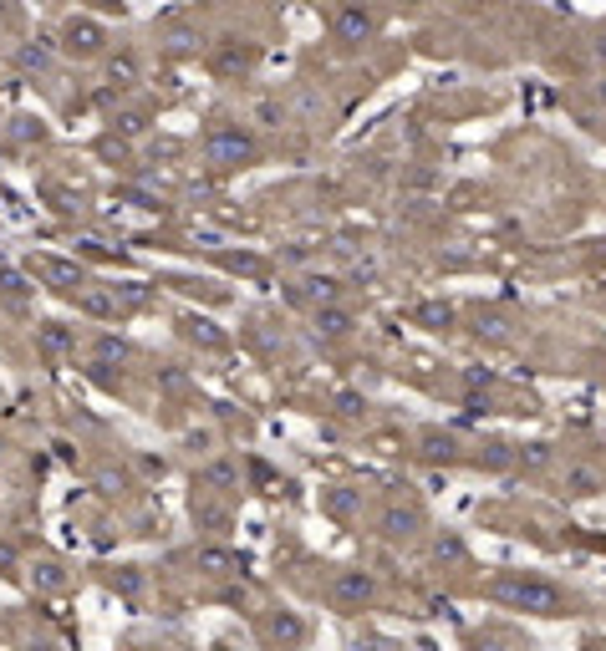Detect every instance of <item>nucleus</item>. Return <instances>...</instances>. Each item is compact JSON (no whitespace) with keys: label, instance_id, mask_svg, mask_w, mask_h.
Masks as SVG:
<instances>
[{"label":"nucleus","instance_id":"1a4fd4ad","mask_svg":"<svg viewBox=\"0 0 606 651\" xmlns=\"http://www.w3.org/2000/svg\"><path fill=\"white\" fill-rule=\"evenodd\" d=\"M316 321H322V326H326V331H347V326H352V321H347V311H322V316H316Z\"/></svg>","mask_w":606,"mask_h":651},{"label":"nucleus","instance_id":"f03ea898","mask_svg":"<svg viewBox=\"0 0 606 651\" xmlns=\"http://www.w3.org/2000/svg\"><path fill=\"white\" fill-rule=\"evenodd\" d=\"M332 31H336V41H342V46H362V41L377 36V11L367 5V0H347V5L336 11Z\"/></svg>","mask_w":606,"mask_h":651},{"label":"nucleus","instance_id":"4468645a","mask_svg":"<svg viewBox=\"0 0 606 651\" xmlns=\"http://www.w3.org/2000/svg\"><path fill=\"white\" fill-rule=\"evenodd\" d=\"M601 97H606V82H601Z\"/></svg>","mask_w":606,"mask_h":651},{"label":"nucleus","instance_id":"9d476101","mask_svg":"<svg viewBox=\"0 0 606 651\" xmlns=\"http://www.w3.org/2000/svg\"><path fill=\"white\" fill-rule=\"evenodd\" d=\"M413 514H387V535H413Z\"/></svg>","mask_w":606,"mask_h":651},{"label":"nucleus","instance_id":"0eeeda50","mask_svg":"<svg viewBox=\"0 0 606 651\" xmlns=\"http://www.w3.org/2000/svg\"><path fill=\"white\" fill-rule=\"evenodd\" d=\"M566 484H571V494H596V473L591 469H571Z\"/></svg>","mask_w":606,"mask_h":651},{"label":"nucleus","instance_id":"6e6552de","mask_svg":"<svg viewBox=\"0 0 606 651\" xmlns=\"http://www.w3.org/2000/svg\"><path fill=\"white\" fill-rule=\"evenodd\" d=\"M46 62H52V46H21V66H36L41 72Z\"/></svg>","mask_w":606,"mask_h":651},{"label":"nucleus","instance_id":"9b49d317","mask_svg":"<svg viewBox=\"0 0 606 651\" xmlns=\"http://www.w3.org/2000/svg\"><path fill=\"white\" fill-rule=\"evenodd\" d=\"M342 596H367V580H362V575H347V580H342Z\"/></svg>","mask_w":606,"mask_h":651},{"label":"nucleus","instance_id":"ddd939ff","mask_svg":"<svg viewBox=\"0 0 606 651\" xmlns=\"http://www.w3.org/2000/svg\"><path fill=\"white\" fill-rule=\"evenodd\" d=\"M398 5H428V0H398Z\"/></svg>","mask_w":606,"mask_h":651},{"label":"nucleus","instance_id":"f8f14e48","mask_svg":"<svg viewBox=\"0 0 606 651\" xmlns=\"http://www.w3.org/2000/svg\"><path fill=\"white\" fill-rule=\"evenodd\" d=\"M596 56H601V62H606V31H601V36H596Z\"/></svg>","mask_w":606,"mask_h":651},{"label":"nucleus","instance_id":"20e7f679","mask_svg":"<svg viewBox=\"0 0 606 651\" xmlns=\"http://www.w3.org/2000/svg\"><path fill=\"white\" fill-rule=\"evenodd\" d=\"M504 596H515L520 606H530V611H545V616L561 611V590L545 586V580H520V586H504Z\"/></svg>","mask_w":606,"mask_h":651},{"label":"nucleus","instance_id":"423d86ee","mask_svg":"<svg viewBox=\"0 0 606 651\" xmlns=\"http://www.w3.org/2000/svg\"><path fill=\"white\" fill-rule=\"evenodd\" d=\"M107 77H113L117 87H128V82L138 77V62H133V52H123V56H117V62L107 66Z\"/></svg>","mask_w":606,"mask_h":651},{"label":"nucleus","instance_id":"7ed1b4c3","mask_svg":"<svg viewBox=\"0 0 606 651\" xmlns=\"http://www.w3.org/2000/svg\"><path fill=\"white\" fill-rule=\"evenodd\" d=\"M209 158L214 163H245V158H255V138L250 133H240V128H214L209 133Z\"/></svg>","mask_w":606,"mask_h":651},{"label":"nucleus","instance_id":"f257e3e1","mask_svg":"<svg viewBox=\"0 0 606 651\" xmlns=\"http://www.w3.org/2000/svg\"><path fill=\"white\" fill-rule=\"evenodd\" d=\"M56 41H62V52L66 56H103V46H107V26L97 21V15H66L62 21V31H56Z\"/></svg>","mask_w":606,"mask_h":651},{"label":"nucleus","instance_id":"39448f33","mask_svg":"<svg viewBox=\"0 0 606 651\" xmlns=\"http://www.w3.org/2000/svg\"><path fill=\"white\" fill-rule=\"evenodd\" d=\"M255 62V52H250V46H240V41H224L220 46V56H214V66H220V72H234V66H250Z\"/></svg>","mask_w":606,"mask_h":651}]
</instances>
